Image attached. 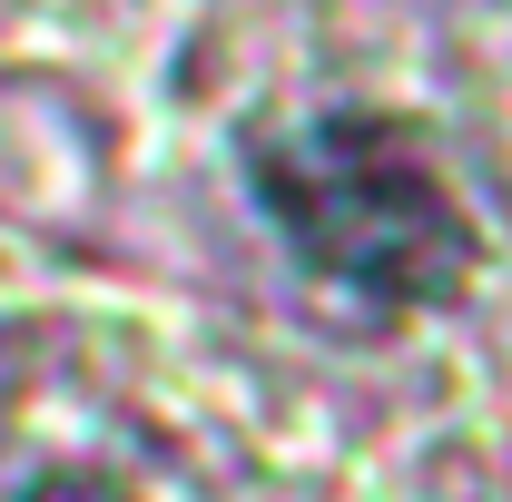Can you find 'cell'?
<instances>
[{"mask_svg":"<svg viewBox=\"0 0 512 502\" xmlns=\"http://www.w3.org/2000/svg\"><path fill=\"white\" fill-rule=\"evenodd\" d=\"M256 197L306 276L365 306H424L473 266V227L453 207L444 168L394 119H316L286 128L256 158Z\"/></svg>","mask_w":512,"mask_h":502,"instance_id":"6da1fadb","label":"cell"},{"mask_svg":"<svg viewBox=\"0 0 512 502\" xmlns=\"http://www.w3.org/2000/svg\"><path fill=\"white\" fill-rule=\"evenodd\" d=\"M0 502H138V493H128V483H109V473H79V463H50V473L10 483Z\"/></svg>","mask_w":512,"mask_h":502,"instance_id":"7a4b0ae2","label":"cell"}]
</instances>
